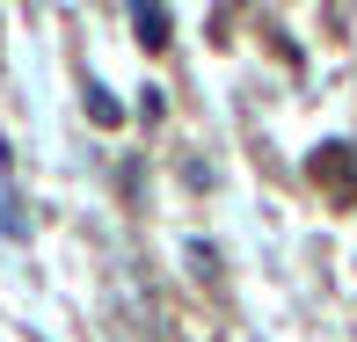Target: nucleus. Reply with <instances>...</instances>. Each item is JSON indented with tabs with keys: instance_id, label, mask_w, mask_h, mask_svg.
Masks as SVG:
<instances>
[{
	"instance_id": "1",
	"label": "nucleus",
	"mask_w": 357,
	"mask_h": 342,
	"mask_svg": "<svg viewBox=\"0 0 357 342\" xmlns=\"http://www.w3.org/2000/svg\"><path fill=\"white\" fill-rule=\"evenodd\" d=\"M132 22H139L146 52H160V44H168V0H132Z\"/></svg>"
}]
</instances>
